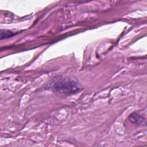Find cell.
I'll use <instances>...</instances> for the list:
<instances>
[{
	"label": "cell",
	"mask_w": 147,
	"mask_h": 147,
	"mask_svg": "<svg viewBox=\"0 0 147 147\" xmlns=\"http://www.w3.org/2000/svg\"><path fill=\"white\" fill-rule=\"evenodd\" d=\"M48 87L52 91L63 94H73L79 92L80 85L69 78H56L48 83Z\"/></svg>",
	"instance_id": "1"
},
{
	"label": "cell",
	"mask_w": 147,
	"mask_h": 147,
	"mask_svg": "<svg viewBox=\"0 0 147 147\" xmlns=\"http://www.w3.org/2000/svg\"><path fill=\"white\" fill-rule=\"evenodd\" d=\"M129 120L132 123L138 126H146V119L143 116L136 113H133L129 116Z\"/></svg>",
	"instance_id": "2"
},
{
	"label": "cell",
	"mask_w": 147,
	"mask_h": 147,
	"mask_svg": "<svg viewBox=\"0 0 147 147\" xmlns=\"http://www.w3.org/2000/svg\"><path fill=\"white\" fill-rule=\"evenodd\" d=\"M16 34L17 33H15L14 32H13L9 30H6V29L1 30L0 33V38L1 40L15 36Z\"/></svg>",
	"instance_id": "3"
}]
</instances>
